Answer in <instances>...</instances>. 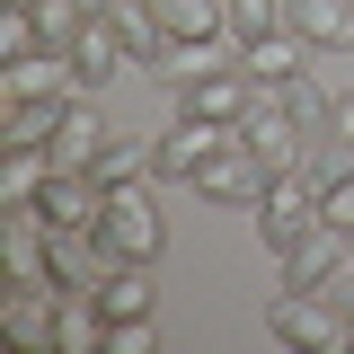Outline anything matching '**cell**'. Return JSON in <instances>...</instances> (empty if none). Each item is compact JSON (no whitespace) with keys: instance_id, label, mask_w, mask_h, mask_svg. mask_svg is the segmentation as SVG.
Wrapping results in <instances>:
<instances>
[{"instance_id":"26","label":"cell","mask_w":354,"mask_h":354,"mask_svg":"<svg viewBox=\"0 0 354 354\" xmlns=\"http://www.w3.org/2000/svg\"><path fill=\"white\" fill-rule=\"evenodd\" d=\"M328 151H346V160H354V80L337 88V115H328Z\"/></svg>"},{"instance_id":"11","label":"cell","mask_w":354,"mask_h":354,"mask_svg":"<svg viewBox=\"0 0 354 354\" xmlns=\"http://www.w3.org/2000/svg\"><path fill=\"white\" fill-rule=\"evenodd\" d=\"M115 133H106V115H97V88H80L71 106H62V124H53V169H97V151H106Z\"/></svg>"},{"instance_id":"24","label":"cell","mask_w":354,"mask_h":354,"mask_svg":"<svg viewBox=\"0 0 354 354\" xmlns=\"http://www.w3.org/2000/svg\"><path fill=\"white\" fill-rule=\"evenodd\" d=\"M319 221H337V230L354 239V160H346L337 177H328V186H319Z\"/></svg>"},{"instance_id":"13","label":"cell","mask_w":354,"mask_h":354,"mask_svg":"<svg viewBox=\"0 0 354 354\" xmlns=\"http://www.w3.org/2000/svg\"><path fill=\"white\" fill-rule=\"evenodd\" d=\"M177 106H186V115H204V124H239V115L257 106V80L230 62V71H213V80H186V88H177Z\"/></svg>"},{"instance_id":"19","label":"cell","mask_w":354,"mask_h":354,"mask_svg":"<svg viewBox=\"0 0 354 354\" xmlns=\"http://www.w3.org/2000/svg\"><path fill=\"white\" fill-rule=\"evenodd\" d=\"M160 36H230V0H151Z\"/></svg>"},{"instance_id":"1","label":"cell","mask_w":354,"mask_h":354,"mask_svg":"<svg viewBox=\"0 0 354 354\" xmlns=\"http://www.w3.org/2000/svg\"><path fill=\"white\" fill-rule=\"evenodd\" d=\"M97 239L115 248V266H151L160 248H169V213H160L151 177H133V186H106V221H97Z\"/></svg>"},{"instance_id":"8","label":"cell","mask_w":354,"mask_h":354,"mask_svg":"<svg viewBox=\"0 0 354 354\" xmlns=\"http://www.w3.org/2000/svg\"><path fill=\"white\" fill-rule=\"evenodd\" d=\"M71 62H80V88H106V80H124V71H142L133 44H124V27H115L106 9H88V27L71 36Z\"/></svg>"},{"instance_id":"7","label":"cell","mask_w":354,"mask_h":354,"mask_svg":"<svg viewBox=\"0 0 354 354\" xmlns=\"http://www.w3.org/2000/svg\"><path fill=\"white\" fill-rule=\"evenodd\" d=\"M230 142H239V124H204V115L177 106L169 133H160V177H186V186H195V169H204L213 151H230Z\"/></svg>"},{"instance_id":"21","label":"cell","mask_w":354,"mask_h":354,"mask_svg":"<svg viewBox=\"0 0 354 354\" xmlns=\"http://www.w3.org/2000/svg\"><path fill=\"white\" fill-rule=\"evenodd\" d=\"M97 177H106V186H133V177H160V133H142V142H124V133H115V142L97 151Z\"/></svg>"},{"instance_id":"12","label":"cell","mask_w":354,"mask_h":354,"mask_svg":"<svg viewBox=\"0 0 354 354\" xmlns=\"http://www.w3.org/2000/svg\"><path fill=\"white\" fill-rule=\"evenodd\" d=\"M310 62H319V53H310V36H301V27H274V36H248V44H239V71H248L257 88L301 80Z\"/></svg>"},{"instance_id":"3","label":"cell","mask_w":354,"mask_h":354,"mask_svg":"<svg viewBox=\"0 0 354 354\" xmlns=\"http://www.w3.org/2000/svg\"><path fill=\"white\" fill-rule=\"evenodd\" d=\"M319 186H328V177H310V160L266 177V195H257V239L266 248H292L310 221H319Z\"/></svg>"},{"instance_id":"18","label":"cell","mask_w":354,"mask_h":354,"mask_svg":"<svg viewBox=\"0 0 354 354\" xmlns=\"http://www.w3.org/2000/svg\"><path fill=\"white\" fill-rule=\"evenodd\" d=\"M151 301H160L151 266H115V274L97 283V310H106V319H151Z\"/></svg>"},{"instance_id":"6","label":"cell","mask_w":354,"mask_h":354,"mask_svg":"<svg viewBox=\"0 0 354 354\" xmlns=\"http://www.w3.org/2000/svg\"><path fill=\"white\" fill-rule=\"evenodd\" d=\"M266 177H274V169H266L257 151H248V142H230V151H213V160L195 169V195H204V204H239V213H257Z\"/></svg>"},{"instance_id":"23","label":"cell","mask_w":354,"mask_h":354,"mask_svg":"<svg viewBox=\"0 0 354 354\" xmlns=\"http://www.w3.org/2000/svg\"><path fill=\"white\" fill-rule=\"evenodd\" d=\"M274 27H292V0H230V36H274Z\"/></svg>"},{"instance_id":"2","label":"cell","mask_w":354,"mask_h":354,"mask_svg":"<svg viewBox=\"0 0 354 354\" xmlns=\"http://www.w3.org/2000/svg\"><path fill=\"white\" fill-rule=\"evenodd\" d=\"M266 328L283 337V346H310V354H337V346H354V319H346V301L337 292H274L266 301Z\"/></svg>"},{"instance_id":"5","label":"cell","mask_w":354,"mask_h":354,"mask_svg":"<svg viewBox=\"0 0 354 354\" xmlns=\"http://www.w3.org/2000/svg\"><path fill=\"white\" fill-rule=\"evenodd\" d=\"M274 266H283V283H292V292H337V274L354 266V239L337 230V221H310L292 248H274Z\"/></svg>"},{"instance_id":"22","label":"cell","mask_w":354,"mask_h":354,"mask_svg":"<svg viewBox=\"0 0 354 354\" xmlns=\"http://www.w3.org/2000/svg\"><path fill=\"white\" fill-rule=\"evenodd\" d=\"M27 53H44V18L18 9V0H0V62H27Z\"/></svg>"},{"instance_id":"20","label":"cell","mask_w":354,"mask_h":354,"mask_svg":"<svg viewBox=\"0 0 354 354\" xmlns=\"http://www.w3.org/2000/svg\"><path fill=\"white\" fill-rule=\"evenodd\" d=\"M62 106H71V97H9V106H0V142H53Z\"/></svg>"},{"instance_id":"4","label":"cell","mask_w":354,"mask_h":354,"mask_svg":"<svg viewBox=\"0 0 354 354\" xmlns=\"http://www.w3.org/2000/svg\"><path fill=\"white\" fill-rule=\"evenodd\" d=\"M239 142L257 151L266 169H301V160H310V142H319V133H310L301 115L283 106V88H257V106L239 115Z\"/></svg>"},{"instance_id":"16","label":"cell","mask_w":354,"mask_h":354,"mask_svg":"<svg viewBox=\"0 0 354 354\" xmlns=\"http://www.w3.org/2000/svg\"><path fill=\"white\" fill-rule=\"evenodd\" d=\"M292 27L310 36V53H354V0H292Z\"/></svg>"},{"instance_id":"17","label":"cell","mask_w":354,"mask_h":354,"mask_svg":"<svg viewBox=\"0 0 354 354\" xmlns=\"http://www.w3.org/2000/svg\"><path fill=\"white\" fill-rule=\"evenodd\" d=\"M53 346H62V354H106V310H97V292H62Z\"/></svg>"},{"instance_id":"10","label":"cell","mask_w":354,"mask_h":354,"mask_svg":"<svg viewBox=\"0 0 354 354\" xmlns=\"http://www.w3.org/2000/svg\"><path fill=\"white\" fill-rule=\"evenodd\" d=\"M9 97H80V62L62 53V44H44L27 62H0V106Z\"/></svg>"},{"instance_id":"14","label":"cell","mask_w":354,"mask_h":354,"mask_svg":"<svg viewBox=\"0 0 354 354\" xmlns=\"http://www.w3.org/2000/svg\"><path fill=\"white\" fill-rule=\"evenodd\" d=\"M53 319H62V283H9L0 328H9L18 346H53Z\"/></svg>"},{"instance_id":"25","label":"cell","mask_w":354,"mask_h":354,"mask_svg":"<svg viewBox=\"0 0 354 354\" xmlns=\"http://www.w3.org/2000/svg\"><path fill=\"white\" fill-rule=\"evenodd\" d=\"M106 354H151V319H106Z\"/></svg>"},{"instance_id":"15","label":"cell","mask_w":354,"mask_h":354,"mask_svg":"<svg viewBox=\"0 0 354 354\" xmlns=\"http://www.w3.org/2000/svg\"><path fill=\"white\" fill-rule=\"evenodd\" d=\"M44 177H53V151H44V142H0V213L36 204Z\"/></svg>"},{"instance_id":"9","label":"cell","mask_w":354,"mask_h":354,"mask_svg":"<svg viewBox=\"0 0 354 354\" xmlns=\"http://www.w3.org/2000/svg\"><path fill=\"white\" fill-rule=\"evenodd\" d=\"M230 62H239V36H169L160 53H151V80L186 88V80H213V71H230Z\"/></svg>"}]
</instances>
